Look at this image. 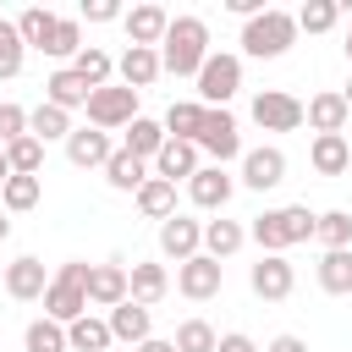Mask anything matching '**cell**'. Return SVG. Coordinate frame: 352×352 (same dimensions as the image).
<instances>
[{"label":"cell","instance_id":"cell-45","mask_svg":"<svg viewBox=\"0 0 352 352\" xmlns=\"http://www.w3.org/2000/svg\"><path fill=\"white\" fill-rule=\"evenodd\" d=\"M214 352H258V341H253V336H242V330H226V336L214 341Z\"/></svg>","mask_w":352,"mask_h":352},{"label":"cell","instance_id":"cell-51","mask_svg":"<svg viewBox=\"0 0 352 352\" xmlns=\"http://www.w3.org/2000/svg\"><path fill=\"white\" fill-rule=\"evenodd\" d=\"M341 50H346V60H352V28H346V44H341Z\"/></svg>","mask_w":352,"mask_h":352},{"label":"cell","instance_id":"cell-20","mask_svg":"<svg viewBox=\"0 0 352 352\" xmlns=\"http://www.w3.org/2000/svg\"><path fill=\"white\" fill-rule=\"evenodd\" d=\"M121 22H126V38H132V44L160 50V38H165V28H170V11H165V6H132V11H121Z\"/></svg>","mask_w":352,"mask_h":352},{"label":"cell","instance_id":"cell-35","mask_svg":"<svg viewBox=\"0 0 352 352\" xmlns=\"http://www.w3.org/2000/svg\"><path fill=\"white\" fill-rule=\"evenodd\" d=\"M77 50H82V22L77 16H55V33H50V44H44V55L50 60H77Z\"/></svg>","mask_w":352,"mask_h":352},{"label":"cell","instance_id":"cell-33","mask_svg":"<svg viewBox=\"0 0 352 352\" xmlns=\"http://www.w3.org/2000/svg\"><path fill=\"white\" fill-rule=\"evenodd\" d=\"M160 126H165V138L192 143V138H198V126H204V104H198V99H176V104L165 110V121H160Z\"/></svg>","mask_w":352,"mask_h":352},{"label":"cell","instance_id":"cell-23","mask_svg":"<svg viewBox=\"0 0 352 352\" xmlns=\"http://www.w3.org/2000/svg\"><path fill=\"white\" fill-rule=\"evenodd\" d=\"M308 165H314L319 176H346V170H352V143H346V132L314 138V143H308Z\"/></svg>","mask_w":352,"mask_h":352},{"label":"cell","instance_id":"cell-4","mask_svg":"<svg viewBox=\"0 0 352 352\" xmlns=\"http://www.w3.org/2000/svg\"><path fill=\"white\" fill-rule=\"evenodd\" d=\"M198 104L204 110H226L242 88V55H226V50H209V60L198 66Z\"/></svg>","mask_w":352,"mask_h":352},{"label":"cell","instance_id":"cell-12","mask_svg":"<svg viewBox=\"0 0 352 352\" xmlns=\"http://www.w3.org/2000/svg\"><path fill=\"white\" fill-rule=\"evenodd\" d=\"M160 253L176 258V264L198 258V253H204V220H192V214H170V220H160Z\"/></svg>","mask_w":352,"mask_h":352},{"label":"cell","instance_id":"cell-26","mask_svg":"<svg viewBox=\"0 0 352 352\" xmlns=\"http://www.w3.org/2000/svg\"><path fill=\"white\" fill-rule=\"evenodd\" d=\"M148 176H154V170H148V160H138V154H126V148H116V154L104 160V182H110L116 192H138Z\"/></svg>","mask_w":352,"mask_h":352},{"label":"cell","instance_id":"cell-44","mask_svg":"<svg viewBox=\"0 0 352 352\" xmlns=\"http://www.w3.org/2000/svg\"><path fill=\"white\" fill-rule=\"evenodd\" d=\"M77 22H121V6L116 0H82Z\"/></svg>","mask_w":352,"mask_h":352},{"label":"cell","instance_id":"cell-39","mask_svg":"<svg viewBox=\"0 0 352 352\" xmlns=\"http://www.w3.org/2000/svg\"><path fill=\"white\" fill-rule=\"evenodd\" d=\"M6 165H11V176H38V170H44V143H38V138L6 143Z\"/></svg>","mask_w":352,"mask_h":352},{"label":"cell","instance_id":"cell-43","mask_svg":"<svg viewBox=\"0 0 352 352\" xmlns=\"http://www.w3.org/2000/svg\"><path fill=\"white\" fill-rule=\"evenodd\" d=\"M16 138H28V110L6 99V104H0V148H6V143H16Z\"/></svg>","mask_w":352,"mask_h":352},{"label":"cell","instance_id":"cell-6","mask_svg":"<svg viewBox=\"0 0 352 352\" xmlns=\"http://www.w3.org/2000/svg\"><path fill=\"white\" fill-rule=\"evenodd\" d=\"M198 154H209V165H231V160H242V126H236V116L231 110H204V126H198Z\"/></svg>","mask_w":352,"mask_h":352},{"label":"cell","instance_id":"cell-24","mask_svg":"<svg viewBox=\"0 0 352 352\" xmlns=\"http://www.w3.org/2000/svg\"><path fill=\"white\" fill-rule=\"evenodd\" d=\"M314 280H319V292H330V297H352V248H330V253H319Z\"/></svg>","mask_w":352,"mask_h":352},{"label":"cell","instance_id":"cell-46","mask_svg":"<svg viewBox=\"0 0 352 352\" xmlns=\"http://www.w3.org/2000/svg\"><path fill=\"white\" fill-rule=\"evenodd\" d=\"M264 352H308V341H302V336H292V330H286V336H275V341H270V346H264Z\"/></svg>","mask_w":352,"mask_h":352},{"label":"cell","instance_id":"cell-49","mask_svg":"<svg viewBox=\"0 0 352 352\" xmlns=\"http://www.w3.org/2000/svg\"><path fill=\"white\" fill-rule=\"evenodd\" d=\"M341 99H346V110H352V77H346V88H341Z\"/></svg>","mask_w":352,"mask_h":352},{"label":"cell","instance_id":"cell-36","mask_svg":"<svg viewBox=\"0 0 352 352\" xmlns=\"http://www.w3.org/2000/svg\"><path fill=\"white\" fill-rule=\"evenodd\" d=\"M314 236L324 242V253L330 248H352V209H324L314 220Z\"/></svg>","mask_w":352,"mask_h":352},{"label":"cell","instance_id":"cell-28","mask_svg":"<svg viewBox=\"0 0 352 352\" xmlns=\"http://www.w3.org/2000/svg\"><path fill=\"white\" fill-rule=\"evenodd\" d=\"M242 242H248V226L242 220H226V214L220 220H204V253L209 258H231Z\"/></svg>","mask_w":352,"mask_h":352},{"label":"cell","instance_id":"cell-19","mask_svg":"<svg viewBox=\"0 0 352 352\" xmlns=\"http://www.w3.org/2000/svg\"><path fill=\"white\" fill-rule=\"evenodd\" d=\"M104 324H110V341H126V346H138V341H148V336H154V314H148L143 302H132V297H126V302H116Z\"/></svg>","mask_w":352,"mask_h":352},{"label":"cell","instance_id":"cell-27","mask_svg":"<svg viewBox=\"0 0 352 352\" xmlns=\"http://www.w3.org/2000/svg\"><path fill=\"white\" fill-rule=\"evenodd\" d=\"M132 204H138L143 220H170V214H176V187L160 182V176H148V182L132 192Z\"/></svg>","mask_w":352,"mask_h":352},{"label":"cell","instance_id":"cell-11","mask_svg":"<svg viewBox=\"0 0 352 352\" xmlns=\"http://www.w3.org/2000/svg\"><path fill=\"white\" fill-rule=\"evenodd\" d=\"M231 192H236V176H231V170H220V165H198V170L187 176V198H192V209L220 214V209L231 204Z\"/></svg>","mask_w":352,"mask_h":352},{"label":"cell","instance_id":"cell-30","mask_svg":"<svg viewBox=\"0 0 352 352\" xmlns=\"http://www.w3.org/2000/svg\"><path fill=\"white\" fill-rule=\"evenodd\" d=\"M38 198H44V176H6V187H0L6 214H28V209H38Z\"/></svg>","mask_w":352,"mask_h":352},{"label":"cell","instance_id":"cell-2","mask_svg":"<svg viewBox=\"0 0 352 352\" xmlns=\"http://www.w3.org/2000/svg\"><path fill=\"white\" fill-rule=\"evenodd\" d=\"M314 220H319V214H314L308 204H280V209L253 214L248 242H258V253H286V248H297V242L314 236Z\"/></svg>","mask_w":352,"mask_h":352},{"label":"cell","instance_id":"cell-14","mask_svg":"<svg viewBox=\"0 0 352 352\" xmlns=\"http://www.w3.org/2000/svg\"><path fill=\"white\" fill-rule=\"evenodd\" d=\"M44 292H50V275H44V264L33 253L6 264V297L11 302H44Z\"/></svg>","mask_w":352,"mask_h":352},{"label":"cell","instance_id":"cell-37","mask_svg":"<svg viewBox=\"0 0 352 352\" xmlns=\"http://www.w3.org/2000/svg\"><path fill=\"white\" fill-rule=\"evenodd\" d=\"M22 60H28V44H22L16 22H11V16H0V82H11V77L22 72Z\"/></svg>","mask_w":352,"mask_h":352},{"label":"cell","instance_id":"cell-47","mask_svg":"<svg viewBox=\"0 0 352 352\" xmlns=\"http://www.w3.org/2000/svg\"><path fill=\"white\" fill-rule=\"evenodd\" d=\"M132 352H176V346H170V341H160V336H148V341H138Z\"/></svg>","mask_w":352,"mask_h":352},{"label":"cell","instance_id":"cell-16","mask_svg":"<svg viewBox=\"0 0 352 352\" xmlns=\"http://www.w3.org/2000/svg\"><path fill=\"white\" fill-rule=\"evenodd\" d=\"M110 154H116L110 132H99V126H72V138H66V160H72L77 170H104Z\"/></svg>","mask_w":352,"mask_h":352},{"label":"cell","instance_id":"cell-8","mask_svg":"<svg viewBox=\"0 0 352 352\" xmlns=\"http://www.w3.org/2000/svg\"><path fill=\"white\" fill-rule=\"evenodd\" d=\"M248 192H275L286 182V148L275 143H258V148H242V176H236Z\"/></svg>","mask_w":352,"mask_h":352},{"label":"cell","instance_id":"cell-17","mask_svg":"<svg viewBox=\"0 0 352 352\" xmlns=\"http://www.w3.org/2000/svg\"><path fill=\"white\" fill-rule=\"evenodd\" d=\"M148 170H154L160 182H170V187H176V182H187V176L198 170V143H182V138H165V148H160V154L148 160Z\"/></svg>","mask_w":352,"mask_h":352},{"label":"cell","instance_id":"cell-40","mask_svg":"<svg viewBox=\"0 0 352 352\" xmlns=\"http://www.w3.org/2000/svg\"><path fill=\"white\" fill-rule=\"evenodd\" d=\"M214 341H220V336H214V324H209V319H182V324H176V336H170V346H176V352H214Z\"/></svg>","mask_w":352,"mask_h":352},{"label":"cell","instance_id":"cell-22","mask_svg":"<svg viewBox=\"0 0 352 352\" xmlns=\"http://www.w3.org/2000/svg\"><path fill=\"white\" fill-rule=\"evenodd\" d=\"M44 104H55V110H66V116H77L82 104H88V82L72 72V66H55L50 77H44Z\"/></svg>","mask_w":352,"mask_h":352},{"label":"cell","instance_id":"cell-38","mask_svg":"<svg viewBox=\"0 0 352 352\" xmlns=\"http://www.w3.org/2000/svg\"><path fill=\"white\" fill-rule=\"evenodd\" d=\"M16 33H22V44H28V50H44V44H50V33H55V11L28 6V11L16 16Z\"/></svg>","mask_w":352,"mask_h":352},{"label":"cell","instance_id":"cell-5","mask_svg":"<svg viewBox=\"0 0 352 352\" xmlns=\"http://www.w3.org/2000/svg\"><path fill=\"white\" fill-rule=\"evenodd\" d=\"M82 116H88V126H99V132H126L132 121H138V94L132 88H121V82H104V88H94L88 94V104H82Z\"/></svg>","mask_w":352,"mask_h":352},{"label":"cell","instance_id":"cell-29","mask_svg":"<svg viewBox=\"0 0 352 352\" xmlns=\"http://www.w3.org/2000/svg\"><path fill=\"white\" fill-rule=\"evenodd\" d=\"M28 138H38V143H55V138H60V143H66V138H72V116L38 99V104L28 110Z\"/></svg>","mask_w":352,"mask_h":352},{"label":"cell","instance_id":"cell-15","mask_svg":"<svg viewBox=\"0 0 352 352\" xmlns=\"http://www.w3.org/2000/svg\"><path fill=\"white\" fill-rule=\"evenodd\" d=\"M88 314V286L82 280H66V275H50V292H44V319L55 324H72Z\"/></svg>","mask_w":352,"mask_h":352},{"label":"cell","instance_id":"cell-10","mask_svg":"<svg viewBox=\"0 0 352 352\" xmlns=\"http://www.w3.org/2000/svg\"><path fill=\"white\" fill-rule=\"evenodd\" d=\"M220 286H226V264H220V258L198 253V258L176 264V292H182L187 302H209V297H220Z\"/></svg>","mask_w":352,"mask_h":352},{"label":"cell","instance_id":"cell-3","mask_svg":"<svg viewBox=\"0 0 352 352\" xmlns=\"http://www.w3.org/2000/svg\"><path fill=\"white\" fill-rule=\"evenodd\" d=\"M292 44H297V16L280 6H264L258 16L242 22V55L248 60H280Z\"/></svg>","mask_w":352,"mask_h":352},{"label":"cell","instance_id":"cell-42","mask_svg":"<svg viewBox=\"0 0 352 352\" xmlns=\"http://www.w3.org/2000/svg\"><path fill=\"white\" fill-rule=\"evenodd\" d=\"M297 16V33H330L336 22H341V6L336 0H308L302 11H292Z\"/></svg>","mask_w":352,"mask_h":352},{"label":"cell","instance_id":"cell-9","mask_svg":"<svg viewBox=\"0 0 352 352\" xmlns=\"http://www.w3.org/2000/svg\"><path fill=\"white\" fill-rule=\"evenodd\" d=\"M248 286H253V297H264V302H286V297L297 292V270H292L286 253H258V264L248 270Z\"/></svg>","mask_w":352,"mask_h":352},{"label":"cell","instance_id":"cell-18","mask_svg":"<svg viewBox=\"0 0 352 352\" xmlns=\"http://www.w3.org/2000/svg\"><path fill=\"white\" fill-rule=\"evenodd\" d=\"M116 302H126V264L121 258L88 270V308H116Z\"/></svg>","mask_w":352,"mask_h":352},{"label":"cell","instance_id":"cell-1","mask_svg":"<svg viewBox=\"0 0 352 352\" xmlns=\"http://www.w3.org/2000/svg\"><path fill=\"white\" fill-rule=\"evenodd\" d=\"M204 60H209V22L204 16H170V28L160 38V72L198 77Z\"/></svg>","mask_w":352,"mask_h":352},{"label":"cell","instance_id":"cell-34","mask_svg":"<svg viewBox=\"0 0 352 352\" xmlns=\"http://www.w3.org/2000/svg\"><path fill=\"white\" fill-rule=\"evenodd\" d=\"M126 154H138V160H154L160 148H165V126L154 121V116H138L132 126H126V143H121Z\"/></svg>","mask_w":352,"mask_h":352},{"label":"cell","instance_id":"cell-7","mask_svg":"<svg viewBox=\"0 0 352 352\" xmlns=\"http://www.w3.org/2000/svg\"><path fill=\"white\" fill-rule=\"evenodd\" d=\"M248 116H253V126H264V132H297V126H302V99L286 94V88H258L253 104H248Z\"/></svg>","mask_w":352,"mask_h":352},{"label":"cell","instance_id":"cell-48","mask_svg":"<svg viewBox=\"0 0 352 352\" xmlns=\"http://www.w3.org/2000/svg\"><path fill=\"white\" fill-rule=\"evenodd\" d=\"M6 176H11V165H6V148H0V187H6Z\"/></svg>","mask_w":352,"mask_h":352},{"label":"cell","instance_id":"cell-21","mask_svg":"<svg viewBox=\"0 0 352 352\" xmlns=\"http://www.w3.org/2000/svg\"><path fill=\"white\" fill-rule=\"evenodd\" d=\"M116 77H121V88H132V94H143L154 77H160V50H143V44H126L121 50V60H116Z\"/></svg>","mask_w":352,"mask_h":352},{"label":"cell","instance_id":"cell-13","mask_svg":"<svg viewBox=\"0 0 352 352\" xmlns=\"http://www.w3.org/2000/svg\"><path fill=\"white\" fill-rule=\"evenodd\" d=\"M302 121H308V132H314V138H324V132H346L352 110H346L341 88H319V94L302 104Z\"/></svg>","mask_w":352,"mask_h":352},{"label":"cell","instance_id":"cell-41","mask_svg":"<svg viewBox=\"0 0 352 352\" xmlns=\"http://www.w3.org/2000/svg\"><path fill=\"white\" fill-rule=\"evenodd\" d=\"M22 346H28V352H72V346H66V324H55V319H33V324L22 330Z\"/></svg>","mask_w":352,"mask_h":352},{"label":"cell","instance_id":"cell-25","mask_svg":"<svg viewBox=\"0 0 352 352\" xmlns=\"http://www.w3.org/2000/svg\"><path fill=\"white\" fill-rule=\"evenodd\" d=\"M165 292H170V270H165V264H132V270H126V297H132V302L154 308Z\"/></svg>","mask_w":352,"mask_h":352},{"label":"cell","instance_id":"cell-31","mask_svg":"<svg viewBox=\"0 0 352 352\" xmlns=\"http://www.w3.org/2000/svg\"><path fill=\"white\" fill-rule=\"evenodd\" d=\"M66 346L72 352H110V324L94 319V314H82V319L66 324Z\"/></svg>","mask_w":352,"mask_h":352},{"label":"cell","instance_id":"cell-32","mask_svg":"<svg viewBox=\"0 0 352 352\" xmlns=\"http://www.w3.org/2000/svg\"><path fill=\"white\" fill-rule=\"evenodd\" d=\"M72 72H77V77L88 82V94H94V88H104V82L116 77V60H110L99 44H82V50H77V60H72Z\"/></svg>","mask_w":352,"mask_h":352},{"label":"cell","instance_id":"cell-50","mask_svg":"<svg viewBox=\"0 0 352 352\" xmlns=\"http://www.w3.org/2000/svg\"><path fill=\"white\" fill-rule=\"evenodd\" d=\"M6 236H11V220H6V214H0V242H6Z\"/></svg>","mask_w":352,"mask_h":352}]
</instances>
